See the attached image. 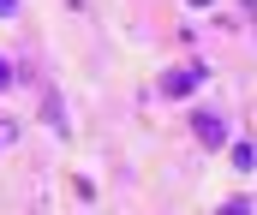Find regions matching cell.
I'll use <instances>...</instances> for the list:
<instances>
[{"instance_id": "5b68a950", "label": "cell", "mask_w": 257, "mask_h": 215, "mask_svg": "<svg viewBox=\"0 0 257 215\" xmlns=\"http://www.w3.org/2000/svg\"><path fill=\"white\" fill-rule=\"evenodd\" d=\"M0 90H12V66L6 60H0Z\"/></svg>"}, {"instance_id": "277c9868", "label": "cell", "mask_w": 257, "mask_h": 215, "mask_svg": "<svg viewBox=\"0 0 257 215\" xmlns=\"http://www.w3.org/2000/svg\"><path fill=\"white\" fill-rule=\"evenodd\" d=\"M215 215H251V203H245V197H233V203H221Z\"/></svg>"}, {"instance_id": "7a4b0ae2", "label": "cell", "mask_w": 257, "mask_h": 215, "mask_svg": "<svg viewBox=\"0 0 257 215\" xmlns=\"http://www.w3.org/2000/svg\"><path fill=\"white\" fill-rule=\"evenodd\" d=\"M192 132L209 143V149H221V143H227V126H221V114H197V120H192Z\"/></svg>"}, {"instance_id": "6da1fadb", "label": "cell", "mask_w": 257, "mask_h": 215, "mask_svg": "<svg viewBox=\"0 0 257 215\" xmlns=\"http://www.w3.org/2000/svg\"><path fill=\"white\" fill-rule=\"evenodd\" d=\"M197 84H203V66H180V72L162 78V96H192Z\"/></svg>"}, {"instance_id": "52a82bcc", "label": "cell", "mask_w": 257, "mask_h": 215, "mask_svg": "<svg viewBox=\"0 0 257 215\" xmlns=\"http://www.w3.org/2000/svg\"><path fill=\"white\" fill-rule=\"evenodd\" d=\"M186 6H209V0H186Z\"/></svg>"}, {"instance_id": "3957f363", "label": "cell", "mask_w": 257, "mask_h": 215, "mask_svg": "<svg viewBox=\"0 0 257 215\" xmlns=\"http://www.w3.org/2000/svg\"><path fill=\"white\" fill-rule=\"evenodd\" d=\"M233 167H239V173H251V167H257V149H251V143H239V149H233Z\"/></svg>"}, {"instance_id": "8992f818", "label": "cell", "mask_w": 257, "mask_h": 215, "mask_svg": "<svg viewBox=\"0 0 257 215\" xmlns=\"http://www.w3.org/2000/svg\"><path fill=\"white\" fill-rule=\"evenodd\" d=\"M12 12H18V0H0V18H12Z\"/></svg>"}]
</instances>
